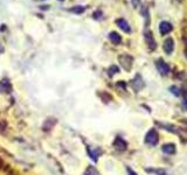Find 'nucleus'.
I'll return each instance as SVG.
<instances>
[{
	"mask_svg": "<svg viewBox=\"0 0 187 175\" xmlns=\"http://www.w3.org/2000/svg\"><path fill=\"white\" fill-rule=\"evenodd\" d=\"M164 52H165L167 55H171L174 50V40L172 37H167L165 41H164Z\"/></svg>",
	"mask_w": 187,
	"mask_h": 175,
	"instance_id": "423d86ee",
	"label": "nucleus"
},
{
	"mask_svg": "<svg viewBox=\"0 0 187 175\" xmlns=\"http://www.w3.org/2000/svg\"><path fill=\"white\" fill-rule=\"evenodd\" d=\"M172 29H173V26H172L171 22L161 21L160 23H159V33H160V35H163V36H165L168 33H171Z\"/></svg>",
	"mask_w": 187,
	"mask_h": 175,
	"instance_id": "39448f33",
	"label": "nucleus"
},
{
	"mask_svg": "<svg viewBox=\"0 0 187 175\" xmlns=\"http://www.w3.org/2000/svg\"><path fill=\"white\" fill-rule=\"evenodd\" d=\"M142 14L144 15L145 25H146V27H147L149 26V23H150V13H149V8H147L146 6H144V7L142 8Z\"/></svg>",
	"mask_w": 187,
	"mask_h": 175,
	"instance_id": "ddd939ff",
	"label": "nucleus"
},
{
	"mask_svg": "<svg viewBox=\"0 0 187 175\" xmlns=\"http://www.w3.org/2000/svg\"><path fill=\"white\" fill-rule=\"evenodd\" d=\"M109 40L112 42V44H121L122 43V36L117 32H110L109 33Z\"/></svg>",
	"mask_w": 187,
	"mask_h": 175,
	"instance_id": "9d476101",
	"label": "nucleus"
},
{
	"mask_svg": "<svg viewBox=\"0 0 187 175\" xmlns=\"http://www.w3.org/2000/svg\"><path fill=\"white\" fill-rule=\"evenodd\" d=\"M155 68L159 71V74L163 75V76H166L170 73V65L166 63L163 58H158L155 61Z\"/></svg>",
	"mask_w": 187,
	"mask_h": 175,
	"instance_id": "f03ea898",
	"label": "nucleus"
},
{
	"mask_svg": "<svg viewBox=\"0 0 187 175\" xmlns=\"http://www.w3.org/2000/svg\"><path fill=\"white\" fill-rule=\"evenodd\" d=\"M182 139L187 140V128H176V132Z\"/></svg>",
	"mask_w": 187,
	"mask_h": 175,
	"instance_id": "dca6fc26",
	"label": "nucleus"
},
{
	"mask_svg": "<svg viewBox=\"0 0 187 175\" xmlns=\"http://www.w3.org/2000/svg\"><path fill=\"white\" fill-rule=\"evenodd\" d=\"M118 61H119V63L123 67L124 70H126V71L131 70L132 63H134V57L132 56H130L128 54H122V55L118 56Z\"/></svg>",
	"mask_w": 187,
	"mask_h": 175,
	"instance_id": "f257e3e1",
	"label": "nucleus"
},
{
	"mask_svg": "<svg viewBox=\"0 0 187 175\" xmlns=\"http://www.w3.org/2000/svg\"><path fill=\"white\" fill-rule=\"evenodd\" d=\"M178 1H181V0H178Z\"/></svg>",
	"mask_w": 187,
	"mask_h": 175,
	"instance_id": "4be33fe9",
	"label": "nucleus"
},
{
	"mask_svg": "<svg viewBox=\"0 0 187 175\" xmlns=\"http://www.w3.org/2000/svg\"><path fill=\"white\" fill-rule=\"evenodd\" d=\"M170 92H171L172 95L176 96V97L181 96V89H180V88H178L176 85H172V86H170Z\"/></svg>",
	"mask_w": 187,
	"mask_h": 175,
	"instance_id": "4468645a",
	"label": "nucleus"
},
{
	"mask_svg": "<svg viewBox=\"0 0 187 175\" xmlns=\"http://www.w3.org/2000/svg\"><path fill=\"white\" fill-rule=\"evenodd\" d=\"M113 145H115V147H116L118 151H125V149H126V147H128V144H126V141H125L124 139L121 138V137H117V138H116V140H115Z\"/></svg>",
	"mask_w": 187,
	"mask_h": 175,
	"instance_id": "1a4fd4ad",
	"label": "nucleus"
},
{
	"mask_svg": "<svg viewBox=\"0 0 187 175\" xmlns=\"http://www.w3.org/2000/svg\"><path fill=\"white\" fill-rule=\"evenodd\" d=\"M144 37H145V41H146L147 47H149L151 50H155V48H157V42H155V36H153V33L151 32V31H145Z\"/></svg>",
	"mask_w": 187,
	"mask_h": 175,
	"instance_id": "20e7f679",
	"label": "nucleus"
},
{
	"mask_svg": "<svg viewBox=\"0 0 187 175\" xmlns=\"http://www.w3.org/2000/svg\"><path fill=\"white\" fill-rule=\"evenodd\" d=\"M84 11H86V7L83 6H75L73 8H70V12H73L75 14H82Z\"/></svg>",
	"mask_w": 187,
	"mask_h": 175,
	"instance_id": "2eb2a0df",
	"label": "nucleus"
},
{
	"mask_svg": "<svg viewBox=\"0 0 187 175\" xmlns=\"http://www.w3.org/2000/svg\"><path fill=\"white\" fill-rule=\"evenodd\" d=\"M92 16H94V19H101V18H102V12L101 11H96L94 14H92Z\"/></svg>",
	"mask_w": 187,
	"mask_h": 175,
	"instance_id": "6ab92c4d",
	"label": "nucleus"
},
{
	"mask_svg": "<svg viewBox=\"0 0 187 175\" xmlns=\"http://www.w3.org/2000/svg\"><path fill=\"white\" fill-rule=\"evenodd\" d=\"M131 4L134 6V8H140V6H142V1L140 0H131Z\"/></svg>",
	"mask_w": 187,
	"mask_h": 175,
	"instance_id": "a211bd4d",
	"label": "nucleus"
},
{
	"mask_svg": "<svg viewBox=\"0 0 187 175\" xmlns=\"http://www.w3.org/2000/svg\"><path fill=\"white\" fill-rule=\"evenodd\" d=\"M186 57H187V49H186Z\"/></svg>",
	"mask_w": 187,
	"mask_h": 175,
	"instance_id": "412c9836",
	"label": "nucleus"
},
{
	"mask_svg": "<svg viewBox=\"0 0 187 175\" xmlns=\"http://www.w3.org/2000/svg\"><path fill=\"white\" fill-rule=\"evenodd\" d=\"M161 149H163V152L166 154H174L176 153V145L174 144H165L163 147H161Z\"/></svg>",
	"mask_w": 187,
	"mask_h": 175,
	"instance_id": "9b49d317",
	"label": "nucleus"
},
{
	"mask_svg": "<svg viewBox=\"0 0 187 175\" xmlns=\"http://www.w3.org/2000/svg\"><path fill=\"white\" fill-rule=\"evenodd\" d=\"M158 139H159V135H158V133L155 131V128H152V130H150L147 134H146V137H145V143L147 144V145H151V146H155L157 145L158 143Z\"/></svg>",
	"mask_w": 187,
	"mask_h": 175,
	"instance_id": "7ed1b4c3",
	"label": "nucleus"
},
{
	"mask_svg": "<svg viewBox=\"0 0 187 175\" xmlns=\"http://www.w3.org/2000/svg\"><path fill=\"white\" fill-rule=\"evenodd\" d=\"M84 175H95V174H94V173H92L91 170H88V172H87V173H86Z\"/></svg>",
	"mask_w": 187,
	"mask_h": 175,
	"instance_id": "aec40b11",
	"label": "nucleus"
},
{
	"mask_svg": "<svg viewBox=\"0 0 187 175\" xmlns=\"http://www.w3.org/2000/svg\"><path fill=\"white\" fill-rule=\"evenodd\" d=\"M108 71H109V73H108V74H109V76H110V77H112L115 74L119 73V68H118L117 65H111V67L109 68V70H108Z\"/></svg>",
	"mask_w": 187,
	"mask_h": 175,
	"instance_id": "f3484780",
	"label": "nucleus"
},
{
	"mask_svg": "<svg viewBox=\"0 0 187 175\" xmlns=\"http://www.w3.org/2000/svg\"><path fill=\"white\" fill-rule=\"evenodd\" d=\"M131 85H132V88H134V90L136 91V92H138L140 89H143V86H144V82H143L142 76H140V75H136V77L134 78Z\"/></svg>",
	"mask_w": 187,
	"mask_h": 175,
	"instance_id": "0eeeda50",
	"label": "nucleus"
},
{
	"mask_svg": "<svg viewBox=\"0 0 187 175\" xmlns=\"http://www.w3.org/2000/svg\"><path fill=\"white\" fill-rule=\"evenodd\" d=\"M116 23H117V26L125 33H131V27L129 25V22L123 19V18H121V19H117L116 20Z\"/></svg>",
	"mask_w": 187,
	"mask_h": 175,
	"instance_id": "6e6552de",
	"label": "nucleus"
},
{
	"mask_svg": "<svg viewBox=\"0 0 187 175\" xmlns=\"http://www.w3.org/2000/svg\"><path fill=\"white\" fill-rule=\"evenodd\" d=\"M12 89L11 84L8 81H1L0 82V92H10Z\"/></svg>",
	"mask_w": 187,
	"mask_h": 175,
	"instance_id": "f8f14e48",
	"label": "nucleus"
}]
</instances>
